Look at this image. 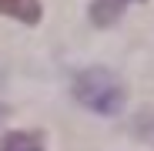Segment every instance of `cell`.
I'll return each mask as SVG.
<instances>
[{"instance_id":"cell-3","label":"cell","mask_w":154,"mask_h":151,"mask_svg":"<svg viewBox=\"0 0 154 151\" xmlns=\"http://www.w3.org/2000/svg\"><path fill=\"white\" fill-rule=\"evenodd\" d=\"M0 151H44L40 131H10L0 138Z\"/></svg>"},{"instance_id":"cell-5","label":"cell","mask_w":154,"mask_h":151,"mask_svg":"<svg viewBox=\"0 0 154 151\" xmlns=\"http://www.w3.org/2000/svg\"><path fill=\"white\" fill-rule=\"evenodd\" d=\"M134 134L147 144H154V108H144L137 118H134Z\"/></svg>"},{"instance_id":"cell-2","label":"cell","mask_w":154,"mask_h":151,"mask_svg":"<svg viewBox=\"0 0 154 151\" xmlns=\"http://www.w3.org/2000/svg\"><path fill=\"white\" fill-rule=\"evenodd\" d=\"M0 14L14 17L20 24H37L40 20V0H0Z\"/></svg>"},{"instance_id":"cell-4","label":"cell","mask_w":154,"mask_h":151,"mask_svg":"<svg viewBox=\"0 0 154 151\" xmlns=\"http://www.w3.org/2000/svg\"><path fill=\"white\" fill-rule=\"evenodd\" d=\"M127 4H137V0H94L91 4V20L97 27H111V24L124 14Z\"/></svg>"},{"instance_id":"cell-1","label":"cell","mask_w":154,"mask_h":151,"mask_svg":"<svg viewBox=\"0 0 154 151\" xmlns=\"http://www.w3.org/2000/svg\"><path fill=\"white\" fill-rule=\"evenodd\" d=\"M74 97L94 114H121L124 101H127V91L121 84V77L107 67H87L84 74H77L74 81Z\"/></svg>"}]
</instances>
